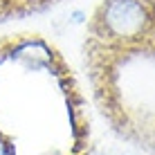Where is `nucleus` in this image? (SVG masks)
Wrapping results in <instances>:
<instances>
[{"label": "nucleus", "instance_id": "nucleus-3", "mask_svg": "<svg viewBox=\"0 0 155 155\" xmlns=\"http://www.w3.org/2000/svg\"><path fill=\"white\" fill-rule=\"evenodd\" d=\"M7 5H9V0H0V14L5 12V7H7Z\"/></svg>", "mask_w": 155, "mask_h": 155}, {"label": "nucleus", "instance_id": "nucleus-1", "mask_svg": "<svg viewBox=\"0 0 155 155\" xmlns=\"http://www.w3.org/2000/svg\"><path fill=\"white\" fill-rule=\"evenodd\" d=\"M90 31L113 47H135L155 36L153 0H104L90 23Z\"/></svg>", "mask_w": 155, "mask_h": 155}, {"label": "nucleus", "instance_id": "nucleus-2", "mask_svg": "<svg viewBox=\"0 0 155 155\" xmlns=\"http://www.w3.org/2000/svg\"><path fill=\"white\" fill-rule=\"evenodd\" d=\"M0 155H14V146H12V142L7 140V137L0 133Z\"/></svg>", "mask_w": 155, "mask_h": 155}]
</instances>
